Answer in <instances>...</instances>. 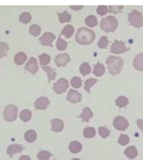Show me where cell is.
<instances>
[{"label":"cell","mask_w":143,"mask_h":160,"mask_svg":"<svg viewBox=\"0 0 143 160\" xmlns=\"http://www.w3.org/2000/svg\"><path fill=\"white\" fill-rule=\"evenodd\" d=\"M95 38V32L91 29L81 27L78 29L75 36L77 43L81 45H88L94 42Z\"/></svg>","instance_id":"obj_1"},{"label":"cell","mask_w":143,"mask_h":160,"mask_svg":"<svg viewBox=\"0 0 143 160\" xmlns=\"http://www.w3.org/2000/svg\"><path fill=\"white\" fill-rule=\"evenodd\" d=\"M109 73L113 76L119 74L124 65V59L119 57L109 56L106 60Z\"/></svg>","instance_id":"obj_2"},{"label":"cell","mask_w":143,"mask_h":160,"mask_svg":"<svg viewBox=\"0 0 143 160\" xmlns=\"http://www.w3.org/2000/svg\"><path fill=\"white\" fill-rule=\"evenodd\" d=\"M100 27L106 32H113L118 27V20L112 15H109L102 20Z\"/></svg>","instance_id":"obj_3"},{"label":"cell","mask_w":143,"mask_h":160,"mask_svg":"<svg viewBox=\"0 0 143 160\" xmlns=\"http://www.w3.org/2000/svg\"><path fill=\"white\" fill-rule=\"evenodd\" d=\"M128 21L131 25L139 28L143 26V15L137 10H133L128 14Z\"/></svg>","instance_id":"obj_4"},{"label":"cell","mask_w":143,"mask_h":160,"mask_svg":"<svg viewBox=\"0 0 143 160\" xmlns=\"http://www.w3.org/2000/svg\"><path fill=\"white\" fill-rule=\"evenodd\" d=\"M18 108L13 104H9L4 111V118L7 122H13L17 118Z\"/></svg>","instance_id":"obj_5"},{"label":"cell","mask_w":143,"mask_h":160,"mask_svg":"<svg viewBox=\"0 0 143 160\" xmlns=\"http://www.w3.org/2000/svg\"><path fill=\"white\" fill-rule=\"evenodd\" d=\"M129 48L125 45V43L122 41L115 40L111 47V52L114 54H121L129 51Z\"/></svg>","instance_id":"obj_6"},{"label":"cell","mask_w":143,"mask_h":160,"mask_svg":"<svg viewBox=\"0 0 143 160\" xmlns=\"http://www.w3.org/2000/svg\"><path fill=\"white\" fill-rule=\"evenodd\" d=\"M68 88H69L68 81L65 78H62L59 79L58 81L53 85V89L56 93L61 94L65 92Z\"/></svg>","instance_id":"obj_7"},{"label":"cell","mask_w":143,"mask_h":160,"mask_svg":"<svg viewBox=\"0 0 143 160\" xmlns=\"http://www.w3.org/2000/svg\"><path fill=\"white\" fill-rule=\"evenodd\" d=\"M113 125L117 130L119 131H125L128 127V122L126 118L122 116H117L114 120Z\"/></svg>","instance_id":"obj_8"},{"label":"cell","mask_w":143,"mask_h":160,"mask_svg":"<svg viewBox=\"0 0 143 160\" xmlns=\"http://www.w3.org/2000/svg\"><path fill=\"white\" fill-rule=\"evenodd\" d=\"M56 38V36L54 35L53 33L51 32H45L42 37L39 38V42L41 44L43 45H49V46L52 47V43H53V40Z\"/></svg>","instance_id":"obj_9"},{"label":"cell","mask_w":143,"mask_h":160,"mask_svg":"<svg viewBox=\"0 0 143 160\" xmlns=\"http://www.w3.org/2000/svg\"><path fill=\"white\" fill-rule=\"evenodd\" d=\"M25 69L28 71L32 74H35L38 71V65L37 59L35 58H31L27 62L25 67Z\"/></svg>","instance_id":"obj_10"},{"label":"cell","mask_w":143,"mask_h":160,"mask_svg":"<svg viewBox=\"0 0 143 160\" xmlns=\"http://www.w3.org/2000/svg\"><path fill=\"white\" fill-rule=\"evenodd\" d=\"M70 61V58L67 53L59 54L55 59V62L58 67H65Z\"/></svg>","instance_id":"obj_11"},{"label":"cell","mask_w":143,"mask_h":160,"mask_svg":"<svg viewBox=\"0 0 143 160\" xmlns=\"http://www.w3.org/2000/svg\"><path fill=\"white\" fill-rule=\"evenodd\" d=\"M67 100L68 102L73 103V104L80 102L81 101V95L76 90H70L67 95Z\"/></svg>","instance_id":"obj_12"},{"label":"cell","mask_w":143,"mask_h":160,"mask_svg":"<svg viewBox=\"0 0 143 160\" xmlns=\"http://www.w3.org/2000/svg\"><path fill=\"white\" fill-rule=\"evenodd\" d=\"M50 104V102L49 101L47 97H40L35 102V106L36 109H39V110H45L47 106Z\"/></svg>","instance_id":"obj_13"},{"label":"cell","mask_w":143,"mask_h":160,"mask_svg":"<svg viewBox=\"0 0 143 160\" xmlns=\"http://www.w3.org/2000/svg\"><path fill=\"white\" fill-rule=\"evenodd\" d=\"M93 116H94V113H93L90 108H88V107H85L83 109L82 113L79 116V118L82 119V122H88V121H89L90 118H93Z\"/></svg>","instance_id":"obj_14"},{"label":"cell","mask_w":143,"mask_h":160,"mask_svg":"<svg viewBox=\"0 0 143 160\" xmlns=\"http://www.w3.org/2000/svg\"><path fill=\"white\" fill-rule=\"evenodd\" d=\"M52 131L54 132H60L63 129L64 123L60 119H54L52 120Z\"/></svg>","instance_id":"obj_15"},{"label":"cell","mask_w":143,"mask_h":160,"mask_svg":"<svg viewBox=\"0 0 143 160\" xmlns=\"http://www.w3.org/2000/svg\"><path fill=\"white\" fill-rule=\"evenodd\" d=\"M133 66L138 71H143V53L138 54L133 61Z\"/></svg>","instance_id":"obj_16"},{"label":"cell","mask_w":143,"mask_h":160,"mask_svg":"<svg viewBox=\"0 0 143 160\" xmlns=\"http://www.w3.org/2000/svg\"><path fill=\"white\" fill-rule=\"evenodd\" d=\"M22 149H23V148L20 145H19V144H13V145H11L8 148L7 154L11 157H13V155L21 152Z\"/></svg>","instance_id":"obj_17"},{"label":"cell","mask_w":143,"mask_h":160,"mask_svg":"<svg viewBox=\"0 0 143 160\" xmlns=\"http://www.w3.org/2000/svg\"><path fill=\"white\" fill-rule=\"evenodd\" d=\"M124 153L125 155L131 159L135 158V157L138 156V150L135 146H129V147L127 148L126 150H125Z\"/></svg>","instance_id":"obj_18"},{"label":"cell","mask_w":143,"mask_h":160,"mask_svg":"<svg viewBox=\"0 0 143 160\" xmlns=\"http://www.w3.org/2000/svg\"><path fill=\"white\" fill-rule=\"evenodd\" d=\"M105 72V67L103 64L97 62L94 65V74L96 76H101L104 74V73Z\"/></svg>","instance_id":"obj_19"},{"label":"cell","mask_w":143,"mask_h":160,"mask_svg":"<svg viewBox=\"0 0 143 160\" xmlns=\"http://www.w3.org/2000/svg\"><path fill=\"white\" fill-rule=\"evenodd\" d=\"M69 149L72 153H78L82 149V145L78 141H72L70 143Z\"/></svg>","instance_id":"obj_20"},{"label":"cell","mask_w":143,"mask_h":160,"mask_svg":"<svg viewBox=\"0 0 143 160\" xmlns=\"http://www.w3.org/2000/svg\"><path fill=\"white\" fill-rule=\"evenodd\" d=\"M42 68L43 70H44L45 72L47 73L48 78H49L48 81L51 82V81H53V80L56 78L57 74H56V72L53 69V68H51L49 67H46V66H42Z\"/></svg>","instance_id":"obj_21"},{"label":"cell","mask_w":143,"mask_h":160,"mask_svg":"<svg viewBox=\"0 0 143 160\" xmlns=\"http://www.w3.org/2000/svg\"><path fill=\"white\" fill-rule=\"evenodd\" d=\"M27 59V55L23 52H20L15 55L14 57V62L18 65H21Z\"/></svg>","instance_id":"obj_22"},{"label":"cell","mask_w":143,"mask_h":160,"mask_svg":"<svg viewBox=\"0 0 143 160\" xmlns=\"http://www.w3.org/2000/svg\"><path fill=\"white\" fill-rule=\"evenodd\" d=\"M25 138L29 143H32L36 141L37 139V133H36L35 130L30 129L28 130V132L25 134Z\"/></svg>","instance_id":"obj_23"},{"label":"cell","mask_w":143,"mask_h":160,"mask_svg":"<svg viewBox=\"0 0 143 160\" xmlns=\"http://www.w3.org/2000/svg\"><path fill=\"white\" fill-rule=\"evenodd\" d=\"M74 29L73 26L70 25H67L65 26L62 31H61L60 34L61 35L65 36L66 38H70L72 36V34H74Z\"/></svg>","instance_id":"obj_24"},{"label":"cell","mask_w":143,"mask_h":160,"mask_svg":"<svg viewBox=\"0 0 143 160\" xmlns=\"http://www.w3.org/2000/svg\"><path fill=\"white\" fill-rule=\"evenodd\" d=\"M32 117V112L28 109H25L20 113V118L23 122H26L30 120Z\"/></svg>","instance_id":"obj_25"},{"label":"cell","mask_w":143,"mask_h":160,"mask_svg":"<svg viewBox=\"0 0 143 160\" xmlns=\"http://www.w3.org/2000/svg\"><path fill=\"white\" fill-rule=\"evenodd\" d=\"M57 14L59 17V20H60L61 23H64L65 22H69L71 20V15L69 14L67 11H64L63 13L58 12Z\"/></svg>","instance_id":"obj_26"},{"label":"cell","mask_w":143,"mask_h":160,"mask_svg":"<svg viewBox=\"0 0 143 160\" xmlns=\"http://www.w3.org/2000/svg\"><path fill=\"white\" fill-rule=\"evenodd\" d=\"M79 71H80L81 74H82L83 76H86V75L90 74L91 68H90L89 64L88 62H83L81 65L80 68H79Z\"/></svg>","instance_id":"obj_27"},{"label":"cell","mask_w":143,"mask_h":160,"mask_svg":"<svg viewBox=\"0 0 143 160\" xmlns=\"http://www.w3.org/2000/svg\"><path fill=\"white\" fill-rule=\"evenodd\" d=\"M116 104L119 108H124L126 105L128 104V99L124 96H121L116 99Z\"/></svg>","instance_id":"obj_28"},{"label":"cell","mask_w":143,"mask_h":160,"mask_svg":"<svg viewBox=\"0 0 143 160\" xmlns=\"http://www.w3.org/2000/svg\"><path fill=\"white\" fill-rule=\"evenodd\" d=\"M86 24L87 25L88 27H93L97 25V20L96 17L95 15H88V17H86L85 20Z\"/></svg>","instance_id":"obj_29"},{"label":"cell","mask_w":143,"mask_h":160,"mask_svg":"<svg viewBox=\"0 0 143 160\" xmlns=\"http://www.w3.org/2000/svg\"><path fill=\"white\" fill-rule=\"evenodd\" d=\"M9 49V47L7 43L5 42L0 43V59L6 55Z\"/></svg>","instance_id":"obj_30"},{"label":"cell","mask_w":143,"mask_h":160,"mask_svg":"<svg viewBox=\"0 0 143 160\" xmlns=\"http://www.w3.org/2000/svg\"><path fill=\"white\" fill-rule=\"evenodd\" d=\"M39 58L41 66H46L48 64H49L50 61H51V57L46 53H43L40 55Z\"/></svg>","instance_id":"obj_31"},{"label":"cell","mask_w":143,"mask_h":160,"mask_svg":"<svg viewBox=\"0 0 143 160\" xmlns=\"http://www.w3.org/2000/svg\"><path fill=\"white\" fill-rule=\"evenodd\" d=\"M95 135V129L94 127H86L83 130V136L87 138L94 137Z\"/></svg>","instance_id":"obj_32"},{"label":"cell","mask_w":143,"mask_h":160,"mask_svg":"<svg viewBox=\"0 0 143 160\" xmlns=\"http://www.w3.org/2000/svg\"><path fill=\"white\" fill-rule=\"evenodd\" d=\"M32 19V16L30 15V13L28 12H24L20 14L19 20L22 23H28V22H30V20Z\"/></svg>","instance_id":"obj_33"},{"label":"cell","mask_w":143,"mask_h":160,"mask_svg":"<svg viewBox=\"0 0 143 160\" xmlns=\"http://www.w3.org/2000/svg\"><path fill=\"white\" fill-rule=\"evenodd\" d=\"M97 81V79H94V78H89L88 80H86L85 82V86H84V89L86 92H88L89 94H90V89L93 85L96 83V82Z\"/></svg>","instance_id":"obj_34"},{"label":"cell","mask_w":143,"mask_h":160,"mask_svg":"<svg viewBox=\"0 0 143 160\" xmlns=\"http://www.w3.org/2000/svg\"><path fill=\"white\" fill-rule=\"evenodd\" d=\"M67 46V43L66 42H65L63 38H61L60 37H58L57 43H56V47L59 50V51H65L66 49V48Z\"/></svg>","instance_id":"obj_35"},{"label":"cell","mask_w":143,"mask_h":160,"mask_svg":"<svg viewBox=\"0 0 143 160\" xmlns=\"http://www.w3.org/2000/svg\"><path fill=\"white\" fill-rule=\"evenodd\" d=\"M51 157V153L48 151H40L37 154V158L40 160H48Z\"/></svg>","instance_id":"obj_36"},{"label":"cell","mask_w":143,"mask_h":160,"mask_svg":"<svg viewBox=\"0 0 143 160\" xmlns=\"http://www.w3.org/2000/svg\"><path fill=\"white\" fill-rule=\"evenodd\" d=\"M41 32V27L37 25H31L30 28H29V33H30L32 35L37 36Z\"/></svg>","instance_id":"obj_37"},{"label":"cell","mask_w":143,"mask_h":160,"mask_svg":"<svg viewBox=\"0 0 143 160\" xmlns=\"http://www.w3.org/2000/svg\"><path fill=\"white\" fill-rule=\"evenodd\" d=\"M71 84L72 86L74 88H79L82 85V83H81V80L79 77L74 76L71 80Z\"/></svg>","instance_id":"obj_38"},{"label":"cell","mask_w":143,"mask_h":160,"mask_svg":"<svg viewBox=\"0 0 143 160\" xmlns=\"http://www.w3.org/2000/svg\"><path fill=\"white\" fill-rule=\"evenodd\" d=\"M108 44H109V41L107 36H102V37L100 38V39L99 40L98 43H97L98 46L100 48H103V49L107 48Z\"/></svg>","instance_id":"obj_39"},{"label":"cell","mask_w":143,"mask_h":160,"mask_svg":"<svg viewBox=\"0 0 143 160\" xmlns=\"http://www.w3.org/2000/svg\"><path fill=\"white\" fill-rule=\"evenodd\" d=\"M129 141H130V138H129V137L127 135L121 134L119 137L118 143L121 145H126L129 143Z\"/></svg>","instance_id":"obj_40"},{"label":"cell","mask_w":143,"mask_h":160,"mask_svg":"<svg viewBox=\"0 0 143 160\" xmlns=\"http://www.w3.org/2000/svg\"><path fill=\"white\" fill-rule=\"evenodd\" d=\"M98 132H99V134L100 135V136H102V138H107V137H108L109 136H110V130H109L108 129H107L106 127H99Z\"/></svg>","instance_id":"obj_41"},{"label":"cell","mask_w":143,"mask_h":160,"mask_svg":"<svg viewBox=\"0 0 143 160\" xmlns=\"http://www.w3.org/2000/svg\"><path fill=\"white\" fill-rule=\"evenodd\" d=\"M108 12V8L106 6H99L97 8V13L100 15H104Z\"/></svg>","instance_id":"obj_42"},{"label":"cell","mask_w":143,"mask_h":160,"mask_svg":"<svg viewBox=\"0 0 143 160\" xmlns=\"http://www.w3.org/2000/svg\"><path fill=\"white\" fill-rule=\"evenodd\" d=\"M124 8L123 6H110V13H119L121 12V9Z\"/></svg>","instance_id":"obj_43"},{"label":"cell","mask_w":143,"mask_h":160,"mask_svg":"<svg viewBox=\"0 0 143 160\" xmlns=\"http://www.w3.org/2000/svg\"><path fill=\"white\" fill-rule=\"evenodd\" d=\"M137 124L140 129H141L142 131H143V120H138Z\"/></svg>","instance_id":"obj_44"},{"label":"cell","mask_w":143,"mask_h":160,"mask_svg":"<svg viewBox=\"0 0 143 160\" xmlns=\"http://www.w3.org/2000/svg\"><path fill=\"white\" fill-rule=\"evenodd\" d=\"M70 8L74 9V10L75 11H78V10H81V9L83 7V6H70Z\"/></svg>","instance_id":"obj_45"},{"label":"cell","mask_w":143,"mask_h":160,"mask_svg":"<svg viewBox=\"0 0 143 160\" xmlns=\"http://www.w3.org/2000/svg\"><path fill=\"white\" fill-rule=\"evenodd\" d=\"M19 160H31V159L29 156H26V155H22V156L20 157Z\"/></svg>","instance_id":"obj_46"},{"label":"cell","mask_w":143,"mask_h":160,"mask_svg":"<svg viewBox=\"0 0 143 160\" xmlns=\"http://www.w3.org/2000/svg\"><path fill=\"white\" fill-rule=\"evenodd\" d=\"M72 160H81V159H79V158H74V159H72Z\"/></svg>","instance_id":"obj_47"}]
</instances>
